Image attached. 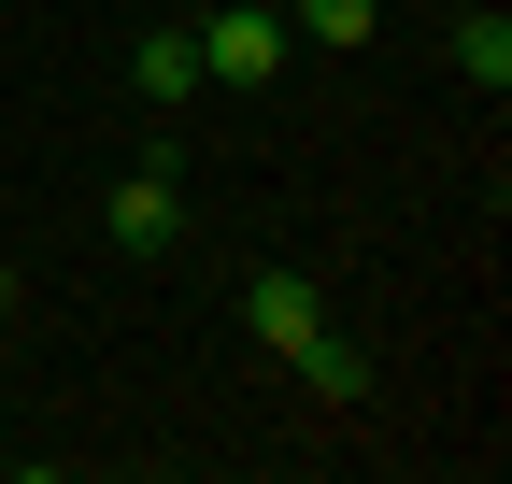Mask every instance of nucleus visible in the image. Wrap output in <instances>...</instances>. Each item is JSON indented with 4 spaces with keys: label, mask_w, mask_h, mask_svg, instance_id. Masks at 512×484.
Returning a JSON list of instances; mask_svg holds the SVG:
<instances>
[{
    "label": "nucleus",
    "mask_w": 512,
    "mask_h": 484,
    "mask_svg": "<svg viewBox=\"0 0 512 484\" xmlns=\"http://www.w3.org/2000/svg\"><path fill=\"white\" fill-rule=\"evenodd\" d=\"M185 43H200V86H271L285 72V29L256 15V0H242V15H200Z\"/></svg>",
    "instance_id": "nucleus-1"
},
{
    "label": "nucleus",
    "mask_w": 512,
    "mask_h": 484,
    "mask_svg": "<svg viewBox=\"0 0 512 484\" xmlns=\"http://www.w3.org/2000/svg\"><path fill=\"white\" fill-rule=\"evenodd\" d=\"M242 328L271 342V356H299L313 328H328V299H313V271H256V285H242Z\"/></svg>",
    "instance_id": "nucleus-2"
},
{
    "label": "nucleus",
    "mask_w": 512,
    "mask_h": 484,
    "mask_svg": "<svg viewBox=\"0 0 512 484\" xmlns=\"http://www.w3.org/2000/svg\"><path fill=\"white\" fill-rule=\"evenodd\" d=\"M100 228H114V242H128V257H157V242H171V228H185V200H171V157H143V171H128V186H114V200H100Z\"/></svg>",
    "instance_id": "nucleus-3"
},
{
    "label": "nucleus",
    "mask_w": 512,
    "mask_h": 484,
    "mask_svg": "<svg viewBox=\"0 0 512 484\" xmlns=\"http://www.w3.org/2000/svg\"><path fill=\"white\" fill-rule=\"evenodd\" d=\"M128 86H143V100H200V43H185V29H143Z\"/></svg>",
    "instance_id": "nucleus-4"
},
{
    "label": "nucleus",
    "mask_w": 512,
    "mask_h": 484,
    "mask_svg": "<svg viewBox=\"0 0 512 484\" xmlns=\"http://www.w3.org/2000/svg\"><path fill=\"white\" fill-rule=\"evenodd\" d=\"M285 371H299V385H313V399H370V356H356V342H342V328H313V342H299V356H285Z\"/></svg>",
    "instance_id": "nucleus-5"
},
{
    "label": "nucleus",
    "mask_w": 512,
    "mask_h": 484,
    "mask_svg": "<svg viewBox=\"0 0 512 484\" xmlns=\"http://www.w3.org/2000/svg\"><path fill=\"white\" fill-rule=\"evenodd\" d=\"M456 72H470L484 100L512 86V15H456Z\"/></svg>",
    "instance_id": "nucleus-6"
},
{
    "label": "nucleus",
    "mask_w": 512,
    "mask_h": 484,
    "mask_svg": "<svg viewBox=\"0 0 512 484\" xmlns=\"http://www.w3.org/2000/svg\"><path fill=\"white\" fill-rule=\"evenodd\" d=\"M384 0H299V43H370Z\"/></svg>",
    "instance_id": "nucleus-7"
},
{
    "label": "nucleus",
    "mask_w": 512,
    "mask_h": 484,
    "mask_svg": "<svg viewBox=\"0 0 512 484\" xmlns=\"http://www.w3.org/2000/svg\"><path fill=\"white\" fill-rule=\"evenodd\" d=\"M0 356H15V328H0Z\"/></svg>",
    "instance_id": "nucleus-8"
}]
</instances>
